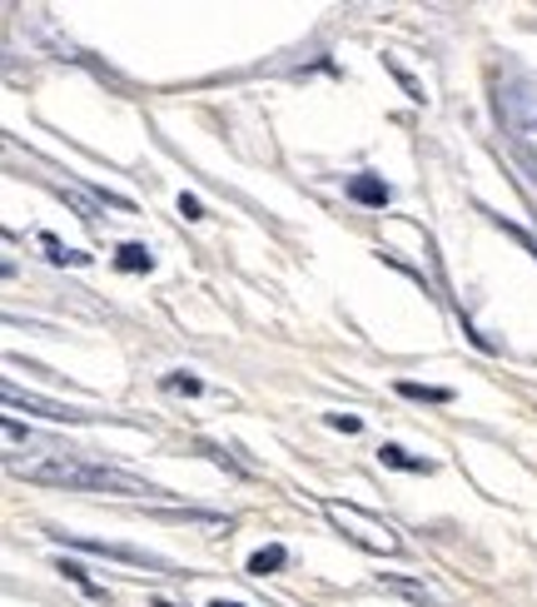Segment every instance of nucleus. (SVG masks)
Returning <instances> with one entry per match:
<instances>
[{
  "label": "nucleus",
  "mask_w": 537,
  "mask_h": 607,
  "mask_svg": "<svg viewBox=\"0 0 537 607\" xmlns=\"http://www.w3.org/2000/svg\"><path fill=\"white\" fill-rule=\"evenodd\" d=\"M25 473L31 484H56V488H90V493H124V498H140V493H159L155 484H145V478H134V473H120V468H105V463H85V459H65V453H56L50 463H25Z\"/></svg>",
  "instance_id": "nucleus-1"
},
{
  "label": "nucleus",
  "mask_w": 537,
  "mask_h": 607,
  "mask_svg": "<svg viewBox=\"0 0 537 607\" xmlns=\"http://www.w3.org/2000/svg\"><path fill=\"white\" fill-rule=\"evenodd\" d=\"M324 513L334 517V523L348 533V538L358 543V548L383 552V558H393V552L403 548V543H398V533H393L389 523H383V517L363 513V508H358V503H338V498H334V503H324Z\"/></svg>",
  "instance_id": "nucleus-2"
},
{
  "label": "nucleus",
  "mask_w": 537,
  "mask_h": 607,
  "mask_svg": "<svg viewBox=\"0 0 537 607\" xmlns=\"http://www.w3.org/2000/svg\"><path fill=\"white\" fill-rule=\"evenodd\" d=\"M56 538H60V543H70V548H85V552H100V558L130 562V568H165V558H155V552H145V548H120V543L80 538V533H56Z\"/></svg>",
  "instance_id": "nucleus-3"
},
{
  "label": "nucleus",
  "mask_w": 537,
  "mask_h": 607,
  "mask_svg": "<svg viewBox=\"0 0 537 607\" xmlns=\"http://www.w3.org/2000/svg\"><path fill=\"white\" fill-rule=\"evenodd\" d=\"M5 408H31V414L50 418V424H85V408H70V404H56V398H40V394H21L15 383H5Z\"/></svg>",
  "instance_id": "nucleus-4"
},
{
  "label": "nucleus",
  "mask_w": 537,
  "mask_h": 607,
  "mask_svg": "<svg viewBox=\"0 0 537 607\" xmlns=\"http://www.w3.org/2000/svg\"><path fill=\"white\" fill-rule=\"evenodd\" d=\"M348 200L369 204V210H383V204H389V185H383L379 175H354V180H348Z\"/></svg>",
  "instance_id": "nucleus-5"
},
{
  "label": "nucleus",
  "mask_w": 537,
  "mask_h": 607,
  "mask_svg": "<svg viewBox=\"0 0 537 607\" xmlns=\"http://www.w3.org/2000/svg\"><path fill=\"white\" fill-rule=\"evenodd\" d=\"M379 463H389V468H398V473H433V463H428V459H414V453L398 449V443H383V449H379Z\"/></svg>",
  "instance_id": "nucleus-6"
},
{
  "label": "nucleus",
  "mask_w": 537,
  "mask_h": 607,
  "mask_svg": "<svg viewBox=\"0 0 537 607\" xmlns=\"http://www.w3.org/2000/svg\"><path fill=\"white\" fill-rule=\"evenodd\" d=\"M389 593H403V597H414L418 607H443V597L433 593V587H423V583H408V578H379Z\"/></svg>",
  "instance_id": "nucleus-7"
},
{
  "label": "nucleus",
  "mask_w": 537,
  "mask_h": 607,
  "mask_svg": "<svg viewBox=\"0 0 537 607\" xmlns=\"http://www.w3.org/2000/svg\"><path fill=\"white\" fill-rule=\"evenodd\" d=\"M115 270H124V274H150V270H155V254H150L145 245H120V254H115Z\"/></svg>",
  "instance_id": "nucleus-8"
},
{
  "label": "nucleus",
  "mask_w": 537,
  "mask_h": 607,
  "mask_svg": "<svg viewBox=\"0 0 537 607\" xmlns=\"http://www.w3.org/2000/svg\"><path fill=\"white\" fill-rule=\"evenodd\" d=\"M284 562H289V552H284L279 543H268V548H259L254 558H249V573H254V578H264V573H279Z\"/></svg>",
  "instance_id": "nucleus-9"
},
{
  "label": "nucleus",
  "mask_w": 537,
  "mask_h": 607,
  "mask_svg": "<svg viewBox=\"0 0 537 607\" xmlns=\"http://www.w3.org/2000/svg\"><path fill=\"white\" fill-rule=\"evenodd\" d=\"M398 394L403 398H418V404H453V394H448V389H433V383H408V379H403Z\"/></svg>",
  "instance_id": "nucleus-10"
},
{
  "label": "nucleus",
  "mask_w": 537,
  "mask_h": 607,
  "mask_svg": "<svg viewBox=\"0 0 537 607\" xmlns=\"http://www.w3.org/2000/svg\"><path fill=\"white\" fill-rule=\"evenodd\" d=\"M40 245L50 249V259H56V264H90V254H80V249H65L60 239H50V235H45Z\"/></svg>",
  "instance_id": "nucleus-11"
},
{
  "label": "nucleus",
  "mask_w": 537,
  "mask_h": 607,
  "mask_svg": "<svg viewBox=\"0 0 537 607\" xmlns=\"http://www.w3.org/2000/svg\"><path fill=\"white\" fill-rule=\"evenodd\" d=\"M165 389H169V394H204V383L190 379V373H169Z\"/></svg>",
  "instance_id": "nucleus-12"
},
{
  "label": "nucleus",
  "mask_w": 537,
  "mask_h": 607,
  "mask_svg": "<svg viewBox=\"0 0 537 607\" xmlns=\"http://www.w3.org/2000/svg\"><path fill=\"white\" fill-rule=\"evenodd\" d=\"M179 214H184V219H204V204L194 200V194H179Z\"/></svg>",
  "instance_id": "nucleus-13"
},
{
  "label": "nucleus",
  "mask_w": 537,
  "mask_h": 607,
  "mask_svg": "<svg viewBox=\"0 0 537 607\" xmlns=\"http://www.w3.org/2000/svg\"><path fill=\"white\" fill-rule=\"evenodd\" d=\"M329 428H344V433H358L363 424H358L354 414H329Z\"/></svg>",
  "instance_id": "nucleus-14"
},
{
  "label": "nucleus",
  "mask_w": 537,
  "mask_h": 607,
  "mask_svg": "<svg viewBox=\"0 0 537 607\" xmlns=\"http://www.w3.org/2000/svg\"><path fill=\"white\" fill-rule=\"evenodd\" d=\"M214 607H239V603H214Z\"/></svg>",
  "instance_id": "nucleus-15"
},
{
  "label": "nucleus",
  "mask_w": 537,
  "mask_h": 607,
  "mask_svg": "<svg viewBox=\"0 0 537 607\" xmlns=\"http://www.w3.org/2000/svg\"><path fill=\"white\" fill-rule=\"evenodd\" d=\"M155 607H169V603H155Z\"/></svg>",
  "instance_id": "nucleus-16"
}]
</instances>
